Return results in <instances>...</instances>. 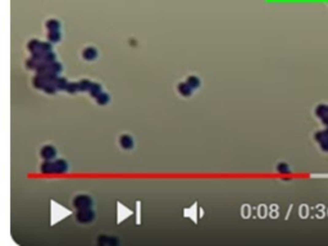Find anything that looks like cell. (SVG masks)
Listing matches in <instances>:
<instances>
[{
	"mask_svg": "<svg viewBox=\"0 0 328 246\" xmlns=\"http://www.w3.org/2000/svg\"><path fill=\"white\" fill-rule=\"evenodd\" d=\"M315 113L319 118H323L326 117V115H328V105H323V104H320L317 106V109H315Z\"/></svg>",
	"mask_w": 328,
	"mask_h": 246,
	"instance_id": "obj_1",
	"label": "cell"
},
{
	"mask_svg": "<svg viewBox=\"0 0 328 246\" xmlns=\"http://www.w3.org/2000/svg\"><path fill=\"white\" fill-rule=\"evenodd\" d=\"M320 148H322L324 151H328V137H326V139L323 140H320Z\"/></svg>",
	"mask_w": 328,
	"mask_h": 246,
	"instance_id": "obj_2",
	"label": "cell"
},
{
	"mask_svg": "<svg viewBox=\"0 0 328 246\" xmlns=\"http://www.w3.org/2000/svg\"><path fill=\"white\" fill-rule=\"evenodd\" d=\"M323 139H326V132H324V131H319V132L315 135V140L320 141V140H323Z\"/></svg>",
	"mask_w": 328,
	"mask_h": 246,
	"instance_id": "obj_3",
	"label": "cell"
},
{
	"mask_svg": "<svg viewBox=\"0 0 328 246\" xmlns=\"http://www.w3.org/2000/svg\"><path fill=\"white\" fill-rule=\"evenodd\" d=\"M278 169H280L281 172H287V171H288L286 165H280V168H278Z\"/></svg>",
	"mask_w": 328,
	"mask_h": 246,
	"instance_id": "obj_4",
	"label": "cell"
},
{
	"mask_svg": "<svg viewBox=\"0 0 328 246\" xmlns=\"http://www.w3.org/2000/svg\"><path fill=\"white\" fill-rule=\"evenodd\" d=\"M322 122H323L324 125L328 127V115H326V117H323V118H322Z\"/></svg>",
	"mask_w": 328,
	"mask_h": 246,
	"instance_id": "obj_5",
	"label": "cell"
},
{
	"mask_svg": "<svg viewBox=\"0 0 328 246\" xmlns=\"http://www.w3.org/2000/svg\"><path fill=\"white\" fill-rule=\"evenodd\" d=\"M324 132H326V137H328V127H327V129H326Z\"/></svg>",
	"mask_w": 328,
	"mask_h": 246,
	"instance_id": "obj_6",
	"label": "cell"
}]
</instances>
